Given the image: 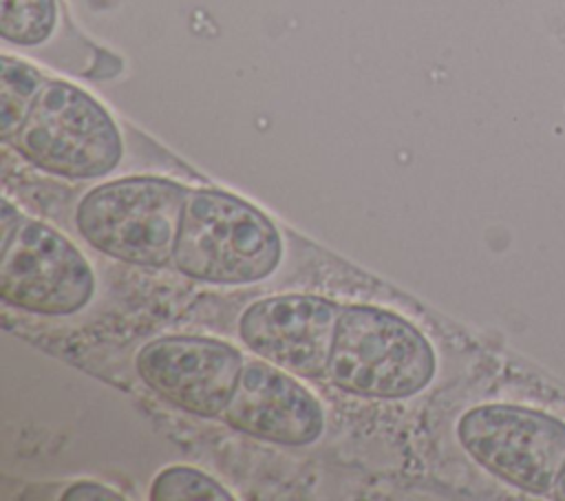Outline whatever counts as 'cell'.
I'll return each instance as SVG.
<instances>
[{"mask_svg": "<svg viewBox=\"0 0 565 501\" xmlns=\"http://www.w3.org/2000/svg\"><path fill=\"white\" fill-rule=\"evenodd\" d=\"M280 260L282 236L260 210L223 190H190L172 252L177 271L210 285H252Z\"/></svg>", "mask_w": 565, "mask_h": 501, "instance_id": "obj_1", "label": "cell"}, {"mask_svg": "<svg viewBox=\"0 0 565 501\" xmlns=\"http://www.w3.org/2000/svg\"><path fill=\"white\" fill-rule=\"evenodd\" d=\"M435 371L433 344L402 316L371 305L340 309L327 364L335 388L369 399H404L422 393Z\"/></svg>", "mask_w": 565, "mask_h": 501, "instance_id": "obj_2", "label": "cell"}, {"mask_svg": "<svg viewBox=\"0 0 565 501\" xmlns=\"http://www.w3.org/2000/svg\"><path fill=\"white\" fill-rule=\"evenodd\" d=\"M190 188L161 177H126L88 190L75 210L79 236L97 252L137 267L172 260Z\"/></svg>", "mask_w": 565, "mask_h": 501, "instance_id": "obj_3", "label": "cell"}, {"mask_svg": "<svg viewBox=\"0 0 565 501\" xmlns=\"http://www.w3.org/2000/svg\"><path fill=\"white\" fill-rule=\"evenodd\" d=\"M38 170L64 179H95L115 170L124 154L117 124L86 90L49 79L9 139Z\"/></svg>", "mask_w": 565, "mask_h": 501, "instance_id": "obj_4", "label": "cell"}, {"mask_svg": "<svg viewBox=\"0 0 565 501\" xmlns=\"http://www.w3.org/2000/svg\"><path fill=\"white\" fill-rule=\"evenodd\" d=\"M93 294L95 274L84 254L51 225L2 201L0 298L29 313L71 316Z\"/></svg>", "mask_w": 565, "mask_h": 501, "instance_id": "obj_5", "label": "cell"}, {"mask_svg": "<svg viewBox=\"0 0 565 501\" xmlns=\"http://www.w3.org/2000/svg\"><path fill=\"white\" fill-rule=\"evenodd\" d=\"M468 457L503 483L550 494L565 470V422L519 404H479L457 422Z\"/></svg>", "mask_w": 565, "mask_h": 501, "instance_id": "obj_6", "label": "cell"}, {"mask_svg": "<svg viewBox=\"0 0 565 501\" xmlns=\"http://www.w3.org/2000/svg\"><path fill=\"white\" fill-rule=\"evenodd\" d=\"M243 364L236 347L205 335H163L135 355L137 375L154 395L205 419L225 413Z\"/></svg>", "mask_w": 565, "mask_h": 501, "instance_id": "obj_7", "label": "cell"}, {"mask_svg": "<svg viewBox=\"0 0 565 501\" xmlns=\"http://www.w3.org/2000/svg\"><path fill=\"white\" fill-rule=\"evenodd\" d=\"M340 305L316 294H282L252 302L238 335L263 360L307 380L327 375Z\"/></svg>", "mask_w": 565, "mask_h": 501, "instance_id": "obj_8", "label": "cell"}, {"mask_svg": "<svg viewBox=\"0 0 565 501\" xmlns=\"http://www.w3.org/2000/svg\"><path fill=\"white\" fill-rule=\"evenodd\" d=\"M223 419L247 437L280 446L313 444L324 428L320 399L294 373L267 360L243 364Z\"/></svg>", "mask_w": 565, "mask_h": 501, "instance_id": "obj_9", "label": "cell"}, {"mask_svg": "<svg viewBox=\"0 0 565 501\" xmlns=\"http://www.w3.org/2000/svg\"><path fill=\"white\" fill-rule=\"evenodd\" d=\"M44 86L42 75L9 55H2V77H0V132L9 141L20 124L24 121L35 95Z\"/></svg>", "mask_w": 565, "mask_h": 501, "instance_id": "obj_10", "label": "cell"}, {"mask_svg": "<svg viewBox=\"0 0 565 501\" xmlns=\"http://www.w3.org/2000/svg\"><path fill=\"white\" fill-rule=\"evenodd\" d=\"M55 20V0H0V33L11 44L35 46L46 42Z\"/></svg>", "mask_w": 565, "mask_h": 501, "instance_id": "obj_11", "label": "cell"}, {"mask_svg": "<svg viewBox=\"0 0 565 501\" xmlns=\"http://www.w3.org/2000/svg\"><path fill=\"white\" fill-rule=\"evenodd\" d=\"M152 501H230L234 494L214 477L190 466L163 468L150 483Z\"/></svg>", "mask_w": 565, "mask_h": 501, "instance_id": "obj_12", "label": "cell"}, {"mask_svg": "<svg viewBox=\"0 0 565 501\" xmlns=\"http://www.w3.org/2000/svg\"><path fill=\"white\" fill-rule=\"evenodd\" d=\"M62 501H88V499H99V501H121L124 497L119 492H115L113 488L97 483V481H75L71 486H66V490L60 494Z\"/></svg>", "mask_w": 565, "mask_h": 501, "instance_id": "obj_13", "label": "cell"}, {"mask_svg": "<svg viewBox=\"0 0 565 501\" xmlns=\"http://www.w3.org/2000/svg\"><path fill=\"white\" fill-rule=\"evenodd\" d=\"M552 494H554L556 499H563V501H565V470L561 472V477H558V481H556Z\"/></svg>", "mask_w": 565, "mask_h": 501, "instance_id": "obj_14", "label": "cell"}]
</instances>
